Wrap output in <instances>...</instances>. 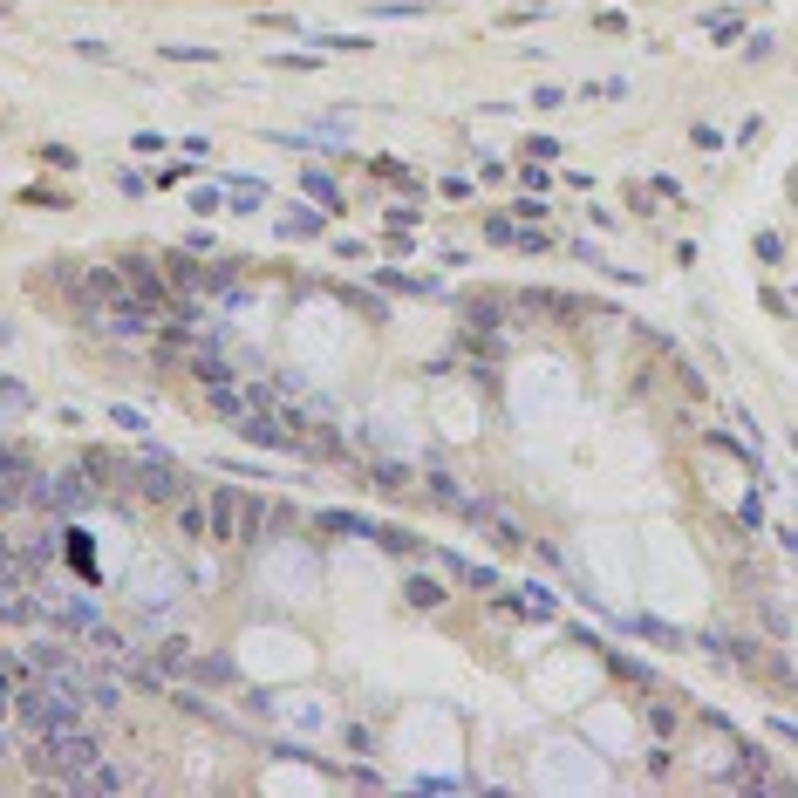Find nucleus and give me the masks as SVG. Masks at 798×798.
<instances>
[{
    "label": "nucleus",
    "mask_w": 798,
    "mask_h": 798,
    "mask_svg": "<svg viewBox=\"0 0 798 798\" xmlns=\"http://www.w3.org/2000/svg\"><path fill=\"white\" fill-rule=\"evenodd\" d=\"M89 505V485H82L76 471H35L28 478V512H48V519H69Z\"/></svg>",
    "instance_id": "f257e3e1"
},
{
    "label": "nucleus",
    "mask_w": 798,
    "mask_h": 798,
    "mask_svg": "<svg viewBox=\"0 0 798 798\" xmlns=\"http://www.w3.org/2000/svg\"><path fill=\"white\" fill-rule=\"evenodd\" d=\"M116 273H123V287H130L137 301L151 307V314H171V307L185 301V294L171 287V273H157V266L144 260V253H123V260H116Z\"/></svg>",
    "instance_id": "f03ea898"
},
{
    "label": "nucleus",
    "mask_w": 798,
    "mask_h": 798,
    "mask_svg": "<svg viewBox=\"0 0 798 798\" xmlns=\"http://www.w3.org/2000/svg\"><path fill=\"white\" fill-rule=\"evenodd\" d=\"M130 492L137 498H157V505H178V498H191V478L178 471V464H164V457H137V471H130Z\"/></svg>",
    "instance_id": "7ed1b4c3"
},
{
    "label": "nucleus",
    "mask_w": 798,
    "mask_h": 798,
    "mask_svg": "<svg viewBox=\"0 0 798 798\" xmlns=\"http://www.w3.org/2000/svg\"><path fill=\"white\" fill-rule=\"evenodd\" d=\"M205 505H212V539H219V546H246V492L219 485Z\"/></svg>",
    "instance_id": "20e7f679"
},
{
    "label": "nucleus",
    "mask_w": 798,
    "mask_h": 798,
    "mask_svg": "<svg viewBox=\"0 0 798 798\" xmlns=\"http://www.w3.org/2000/svg\"><path fill=\"white\" fill-rule=\"evenodd\" d=\"M82 471H96V485H130V471H137V464H123L116 451H103V444H96V451H82Z\"/></svg>",
    "instance_id": "39448f33"
},
{
    "label": "nucleus",
    "mask_w": 798,
    "mask_h": 798,
    "mask_svg": "<svg viewBox=\"0 0 798 798\" xmlns=\"http://www.w3.org/2000/svg\"><path fill=\"white\" fill-rule=\"evenodd\" d=\"M82 703H89L96 717H116V710H123V689H116L110 676H96V669H89V683H82Z\"/></svg>",
    "instance_id": "423d86ee"
},
{
    "label": "nucleus",
    "mask_w": 798,
    "mask_h": 798,
    "mask_svg": "<svg viewBox=\"0 0 798 798\" xmlns=\"http://www.w3.org/2000/svg\"><path fill=\"white\" fill-rule=\"evenodd\" d=\"M178 532L185 539H212V505L205 498H178Z\"/></svg>",
    "instance_id": "0eeeda50"
},
{
    "label": "nucleus",
    "mask_w": 798,
    "mask_h": 798,
    "mask_svg": "<svg viewBox=\"0 0 798 798\" xmlns=\"http://www.w3.org/2000/svg\"><path fill=\"white\" fill-rule=\"evenodd\" d=\"M82 648H89V655H103V662H130V642H123L116 628H103V621L82 635Z\"/></svg>",
    "instance_id": "6e6552de"
},
{
    "label": "nucleus",
    "mask_w": 798,
    "mask_h": 798,
    "mask_svg": "<svg viewBox=\"0 0 798 798\" xmlns=\"http://www.w3.org/2000/svg\"><path fill=\"white\" fill-rule=\"evenodd\" d=\"M403 601H410V608H444V580L410 573V580H403Z\"/></svg>",
    "instance_id": "1a4fd4ad"
},
{
    "label": "nucleus",
    "mask_w": 798,
    "mask_h": 798,
    "mask_svg": "<svg viewBox=\"0 0 798 798\" xmlns=\"http://www.w3.org/2000/svg\"><path fill=\"white\" fill-rule=\"evenodd\" d=\"M301 191H314V198H321L328 212H342V185H335L328 171H301Z\"/></svg>",
    "instance_id": "9d476101"
},
{
    "label": "nucleus",
    "mask_w": 798,
    "mask_h": 798,
    "mask_svg": "<svg viewBox=\"0 0 798 798\" xmlns=\"http://www.w3.org/2000/svg\"><path fill=\"white\" fill-rule=\"evenodd\" d=\"M266 198H273V191H266L260 178H239V185H232V205H226V212H253V205H266Z\"/></svg>",
    "instance_id": "9b49d317"
},
{
    "label": "nucleus",
    "mask_w": 798,
    "mask_h": 798,
    "mask_svg": "<svg viewBox=\"0 0 798 798\" xmlns=\"http://www.w3.org/2000/svg\"><path fill=\"white\" fill-rule=\"evenodd\" d=\"M21 205H35V212H69V198H62L55 185H28V191H21Z\"/></svg>",
    "instance_id": "f8f14e48"
},
{
    "label": "nucleus",
    "mask_w": 798,
    "mask_h": 798,
    "mask_svg": "<svg viewBox=\"0 0 798 798\" xmlns=\"http://www.w3.org/2000/svg\"><path fill=\"white\" fill-rule=\"evenodd\" d=\"M642 717H648V730H655V737H676V703H648Z\"/></svg>",
    "instance_id": "ddd939ff"
},
{
    "label": "nucleus",
    "mask_w": 798,
    "mask_h": 798,
    "mask_svg": "<svg viewBox=\"0 0 798 798\" xmlns=\"http://www.w3.org/2000/svg\"><path fill=\"white\" fill-rule=\"evenodd\" d=\"M157 662H164V669H191V648H185V635H171V642L157 648Z\"/></svg>",
    "instance_id": "4468645a"
},
{
    "label": "nucleus",
    "mask_w": 798,
    "mask_h": 798,
    "mask_svg": "<svg viewBox=\"0 0 798 798\" xmlns=\"http://www.w3.org/2000/svg\"><path fill=\"white\" fill-rule=\"evenodd\" d=\"M41 164H48V171H76V151H69V144H41Z\"/></svg>",
    "instance_id": "2eb2a0df"
},
{
    "label": "nucleus",
    "mask_w": 798,
    "mask_h": 798,
    "mask_svg": "<svg viewBox=\"0 0 798 798\" xmlns=\"http://www.w3.org/2000/svg\"><path fill=\"white\" fill-rule=\"evenodd\" d=\"M519 151H526L532 164H553V157H560V144H553V137H526V144H519Z\"/></svg>",
    "instance_id": "dca6fc26"
},
{
    "label": "nucleus",
    "mask_w": 798,
    "mask_h": 798,
    "mask_svg": "<svg viewBox=\"0 0 798 798\" xmlns=\"http://www.w3.org/2000/svg\"><path fill=\"white\" fill-rule=\"evenodd\" d=\"M191 212H198V219H205V212H226V198H219L212 185H198V191H191Z\"/></svg>",
    "instance_id": "f3484780"
},
{
    "label": "nucleus",
    "mask_w": 798,
    "mask_h": 798,
    "mask_svg": "<svg viewBox=\"0 0 798 798\" xmlns=\"http://www.w3.org/2000/svg\"><path fill=\"white\" fill-rule=\"evenodd\" d=\"M758 260H764V266L785 260V239H778V232H758Z\"/></svg>",
    "instance_id": "a211bd4d"
},
{
    "label": "nucleus",
    "mask_w": 798,
    "mask_h": 798,
    "mask_svg": "<svg viewBox=\"0 0 798 798\" xmlns=\"http://www.w3.org/2000/svg\"><path fill=\"white\" fill-rule=\"evenodd\" d=\"M560 103H567V89H553V82L532 89V110H560Z\"/></svg>",
    "instance_id": "6ab92c4d"
},
{
    "label": "nucleus",
    "mask_w": 798,
    "mask_h": 798,
    "mask_svg": "<svg viewBox=\"0 0 798 798\" xmlns=\"http://www.w3.org/2000/svg\"><path fill=\"white\" fill-rule=\"evenodd\" d=\"M485 239H492V246H519V226H512V219H492Z\"/></svg>",
    "instance_id": "aec40b11"
},
{
    "label": "nucleus",
    "mask_w": 798,
    "mask_h": 798,
    "mask_svg": "<svg viewBox=\"0 0 798 798\" xmlns=\"http://www.w3.org/2000/svg\"><path fill=\"white\" fill-rule=\"evenodd\" d=\"M737 526H744V532L764 526V505H758V498H744V505H737Z\"/></svg>",
    "instance_id": "412c9836"
},
{
    "label": "nucleus",
    "mask_w": 798,
    "mask_h": 798,
    "mask_svg": "<svg viewBox=\"0 0 798 798\" xmlns=\"http://www.w3.org/2000/svg\"><path fill=\"white\" fill-rule=\"evenodd\" d=\"M110 417H116V423H123V430H130V437H137V430H144V410H130V403H116Z\"/></svg>",
    "instance_id": "4be33fe9"
},
{
    "label": "nucleus",
    "mask_w": 798,
    "mask_h": 798,
    "mask_svg": "<svg viewBox=\"0 0 798 798\" xmlns=\"http://www.w3.org/2000/svg\"><path fill=\"white\" fill-rule=\"evenodd\" d=\"M0 403H28V389H21V382H7V376H0Z\"/></svg>",
    "instance_id": "5701e85b"
},
{
    "label": "nucleus",
    "mask_w": 798,
    "mask_h": 798,
    "mask_svg": "<svg viewBox=\"0 0 798 798\" xmlns=\"http://www.w3.org/2000/svg\"><path fill=\"white\" fill-rule=\"evenodd\" d=\"M778 546H785V553L798 560V526H785V532H778Z\"/></svg>",
    "instance_id": "b1692460"
},
{
    "label": "nucleus",
    "mask_w": 798,
    "mask_h": 798,
    "mask_svg": "<svg viewBox=\"0 0 798 798\" xmlns=\"http://www.w3.org/2000/svg\"><path fill=\"white\" fill-rule=\"evenodd\" d=\"M7 553H14V539H7V532H0V560H7Z\"/></svg>",
    "instance_id": "393cba45"
},
{
    "label": "nucleus",
    "mask_w": 798,
    "mask_h": 798,
    "mask_svg": "<svg viewBox=\"0 0 798 798\" xmlns=\"http://www.w3.org/2000/svg\"><path fill=\"white\" fill-rule=\"evenodd\" d=\"M0 758H7V730H0Z\"/></svg>",
    "instance_id": "a878e982"
}]
</instances>
